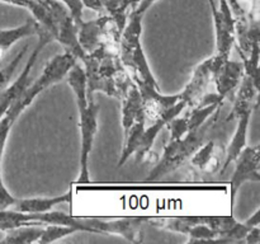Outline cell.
Instances as JSON below:
<instances>
[{"instance_id":"obj_1","label":"cell","mask_w":260,"mask_h":244,"mask_svg":"<svg viewBox=\"0 0 260 244\" xmlns=\"http://www.w3.org/2000/svg\"><path fill=\"white\" fill-rule=\"evenodd\" d=\"M66 83L73 89L76 106L79 111V127H80V172L76 185H89V155L94 146L96 132H98L99 104L94 99L88 101L86 97V79L84 68L75 63L66 74Z\"/></svg>"},{"instance_id":"obj_2","label":"cell","mask_w":260,"mask_h":244,"mask_svg":"<svg viewBox=\"0 0 260 244\" xmlns=\"http://www.w3.org/2000/svg\"><path fill=\"white\" fill-rule=\"evenodd\" d=\"M222 106H218L216 111L208 117L207 121L203 125H201L200 127L188 131L180 139L169 140L168 144L165 145L164 152H162L159 163L150 172L145 182H154V180L174 172L178 168H180L185 163L189 162L192 155L205 144L208 134L213 131L215 127L217 126L218 117H220Z\"/></svg>"},{"instance_id":"obj_3","label":"cell","mask_w":260,"mask_h":244,"mask_svg":"<svg viewBox=\"0 0 260 244\" xmlns=\"http://www.w3.org/2000/svg\"><path fill=\"white\" fill-rule=\"evenodd\" d=\"M81 63L84 64L88 101L94 99L95 92L119 98L117 81L126 68L122 65L118 53L102 46L86 53Z\"/></svg>"},{"instance_id":"obj_4","label":"cell","mask_w":260,"mask_h":244,"mask_svg":"<svg viewBox=\"0 0 260 244\" xmlns=\"http://www.w3.org/2000/svg\"><path fill=\"white\" fill-rule=\"evenodd\" d=\"M142 19H144V15L129 12L126 27L122 32L121 41H119L118 57L135 83L159 85L150 69L149 61L142 48Z\"/></svg>"},{"instance_id":"obj_5","label":"cell","mask_w":260,"mask_h":244,"mask_svg":"<svg viewBox=\"0 0 260 244\" xmlns=\"http://www.w3.org/2000/svg\"><path fill=\"white\" fill-rule=\"evenodd\" d=\"M75 63H78L76 58L71 53L66 52V51L60 53V55L53 56L45 65L42 74L38 76L37 80L29 83V85L24 89L22 96L8 108L4 116H7L10 121L15 124L18 117L24 112L27 107H29L33 103L36 97L40 96L41 93H43L50 86L55 85L58 81L65 79L66 74L69 73V70L73 68Z\"/></svg>"},{"instance_id":"obj_6","label":"cell","mask_w":260,"mask_h":244,"mask_svg":"<svg viewBox=\"0 0 260 244\" xmlns=\"http://www.w3.org/2000/svg\"><path fill=\"white\" fill-rule=\"evenodd\" d=\"M122 30L116 20L108 14H99L95 19L81 23L78 27V41L85 53L91 52L98 47L109 48L119 53V41Z\"/></svg>"},{"instance_id":"obj_7","label":"cell","mask_w":260,"mask_h":244,"mask_svg":"<svg viewBox=\"0 0 260 244\" xmlns=\"http://www.w3.org/2000/svg\"><path fill=\"white\" fill-rule=\"evenodd\" d=\"M37 45L33 48L32 53H30L29 58L27 60L24 69L22 70V73L19 74L17 80L14 83H12L10 85L5 86L2 92H0V118L4 116L5 112L8 111L10 106L22 96V93L24 92V89L29 85V76L30 71H32L33 66H35L36 61H37L38 56H40L41 51L45 48V46H47L48 43H51L53 41L52 36L48 32H46L42 27H40V30L37 33Z\"/></svg>"},{"instance_id":"obj_8","label":"cell","mask_w":260,"mask_h":244,"mask_svg":"<svg viewBox=\"0 0 260 244\" xmlns=\"http://www.w3.org/2000/svg\"><path fill=\"white\" fill-rule=\"evenodd\" d=\"M226 58L229 57L215 53L211 57L206 58L198 66H196L189 83L180 92L182 101L187 103V107L192 108V107L197 106L200 99L207 93L208 86L211 85V83H213V76H215L217 69Z\"/></svg>"},{"instance_id":"obj_9","label":"cell","mask_w":260,"mask_h":244,"mask_svg":"<svg viewBox=\"0 0 260 244\" xmlns=\"http://www.w3.org/2000/svg\"><path fill=\"white\" fill-rule=\"evenodd\" d=\"M259 159L260 146H249L246 145L240 154L238 155L235 162V170L230 179V215H233L235 198L238 191L245 182H260L259 173Z\"/></svg>"},{"instance_id":"obj_10","label":"cell","mask_w":260,"mask_h":244,"mask_svg":"<svg viewBox=\"0 0 260 244\" xmlns=\"http://www.w3.org/2000/svg\"><path fill=\"white\" fill-rule=\"evenodd\" d=\"M146 218L135 216V218H123L117 220L103 221L99 219H86L90 233H103L121 235L131 243H140L141 238V228Z\"/></svg>"},{"instance_id":"obj_11","label":"cell","mask_w":260,"mask_h":244,"mask_svg":"<svg viewBox=\"0 0 260 244\" xmlns=\"http://www.w3.org/2000/svg\"><path fill=\"white\" fill-rule=\"evenodd\" d=\"M244 76L243 61H234L230 57L226 58L213 76L216 86V94L218 99L225 103L229 97L234 96Z\"/></svg>"},{"instance_id":"obj_12","label":"cell","mask_w":260,"mask_h":244,"mask_svg":"<svg viewBox=\"0 0 260 244\" xmlns=\"http://www.w3.org/2000/svg\"><path fill=\"white\" fill-rule=\"evenodd\" d=\"M71 198H73V193L71 192L53 196V197L17 198L15 202L9 208L25 214H42L51 211L56 205H60V203L63 202H70Z\"/></svg>"},{"instance_id":"obj_13","label":"cell","mask_w":260,"mask_h":244,"mask_svg":"<svg viewBox=\"0 0 260 244\" xmlns=\"http://www.w3.org/2000/svg\"><path fill=\"white\" fill-rule=\"evenodd\" d=\"M40 23L36 19H29L22 25L15 28H10V29H3L0 30V60L4 56V53L18 42L19 40L24 37H30V36H37L38 30H40Z\"/></svg>"},{"instance_id":"obj_14","label":"cell","mask_w":260,"mask_h":244,"mask_svg":"<svg viewBox=\"0 0 260 244\" xmlns=\"http://www.w3.org/2000/svg\"><path fill=\"white\" fill-rule=\"evenodd\" d=\"M192 167L198 172H217L220 162L216 157V144L213 140L206 141L189 159Z\"/></svg>"},{"instance_id":"obj_15","label":"cell","mask_w":260,"mask_h":244,"mask_svg":"<svg viewBox=\"0 0 260 244\" xmlns=\"http://www.w3.org/2000/svg\"><path fill=\"white\" fill-rule=\"evenodd\" d=\"M43 229H45V225H35V224L15 226V228L5 230V236L0 240V243H36L40 240Z\"/></svg>"},{"instance_id":"obj_16","label":"cell","mask_w":260,"mask_h":244,"mask_svg":"<svg viewBox=\"0 0 260 244\" xmlns=\"http://www.w3.org/2000/svg\"><path fill=\"white\" fill-rule=\"evenodd\" d=\"M14 122L10 121L7 116H3L0 118V210H4V208H9L13 203L15 202L17 198L14 196H12L9 193V191L7 190V187L4 186L2 177V159L3 154H4L5 144H7V139L9 136V132L12 130Z\"/></svg>"},{"instance_id":"obj_17","label":"cell","mask_w":260,"mask_h":244,"mask_svg":"<svg viewBox=\"0 0 260 244\" xmlns=\"http://www.w3.org/2000/svg\"><path fill=\"white\" fill-rule=\"evenodd\" d=\"M45 225L38 221L37 214H25L14 211L12 208L0 210V230L5 231L8 229L15 228L20 225Z\"/></svg>"},{"instance_id":"obj_18","label":"cell","mask_w":260,"mask_h":244,"mask_svg":"<svg viewBox=\"0 0 260 244\" xmlns=\"http://www.w3.org/2000/svg\"><path fill=\"white\" fill-rule=\"evenodd\" d=\"M259 41H256V42H254L253 45H251L250 51H249L248 55L239 53L244 65V75L249 76L256 85H259Z\"/></svg>"},{"instance_id":"obj_19","label":"cell","mask_w":260,"mask_h":244,"mask_svg":"<svg viewBox=\"0 0 260 244\" xmlns=\"http://www.w3.org/2000/svg\"><path fill=\"white\" fill-rule=\"evenodd\" d=\"M74 233H78V231L74 228H71V226L60 225V224H46L42 235H41L40 240L37 243H52V241L60 240V239L71 235Z\"/></svg>"},{"instance_id":"obj_20","label":"cell","mask_w":260,"mask_h":244,"mask_svg":"<svg viewBox=\"0 0 260 244\" xmlns=\"http://www.w3.org/2000/svg\"><path fill=\"white\" fill-rule=\"evenodd\" d=\"M167 127L169 129V131H170L169 140L180 139V137H183L188 132L187 116L174 117V118H173L172 121L167 125Z\"/></svg>"},{"instance_id":"obj_21","label":"cell","mask_w":260,"mask_h":244,"mask_svg":"<svg viewBox=\"0 0 260 244\" xmlns=\"http://www.w3.org/2000/svg\"><path fill=\"white\" fill-rule=\"evenodd\" d=\"M60 2L68 8L71 18H73V20L79 27V25L83 23V2H81V0H60Z\"/></svg>"},{"instance_id":"obj_22","label":"cell","mask_w":260,"mask_h":244,"mask_svg":"<svg viewBox=\"0 0 260 244\" xmlns=\"http://www.w3.org/2000/svg\"><path fill=\"white\" fill-rule=\"evenodd\" d=\"M226 2H228L229 7H230V9H231V12H233L234 19H235V20L249 19V18L246 17L245 12L243 10V8H241L239 0H226Z\"/></svg>"},{"instance_id":"obj_23","label":"cell","mask_w":260,"mask_h":244,"mask_svg":"<svg viewBox=\"0 0 260 244\" xmlns=\"http://www.w3.org/2000/svg\"><path fill=\"white\" fill-rule=\"evenodd\" d=\"M156 2L157 0H141V2L137 4V7L135 8L134 10H131V12L137 13V14L140 15H145V13H146Z\"/></svg>"},{"instance_id":"obj_24","label":"cell","mask_w":260,"mask_h":244,"mask_svg":"<svg viewBox=\"0 0 260 244\" xmlns=\"http://www.w3.org/2000/svg\"><path fill=\"white\" fill-rule=\"evenodd\" d=\"M81 2L84 7L98 12L99 14H103V0H81Z\"/></svg>"},{"instance_id":"obj_25","label":"cell","mask_w":260,"mask_h":244,"mask_svg":"<svg viewBox=\"0 0 260 244\" xmlns=\"http://www.w3.org/2000/svg\"><path fill=\"white\" fill-rule=\"evenodd\" d=\"M244 241H246V243H254V244L259 243V241H260V228H259V225L253 226V228L250 229V231L246 234L245 240H244Z\"/></svg>"}]
</instances>
